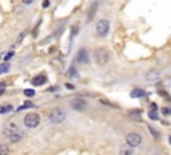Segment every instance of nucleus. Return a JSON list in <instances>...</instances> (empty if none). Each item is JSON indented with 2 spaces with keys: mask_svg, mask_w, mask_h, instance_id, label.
<instances>
[{
  "mask_svg": "<svg viewBox=\"0 0 171 155\" xmlns=\"http://www.w3.org/2000/svg\"><path fill=\"white\" fill-rule=\"evenodd\" d=\"M131 98H142L146 95V92H144L142 88H134V91H131Z\"/></svg>",
  "mask_w": 171,
  "mask_h": 155,
  "instance_id": "obj_11",
  "label": "nucleus"
},
{
  "mask_svg": "<svg viewBox=\"0 0 171 155\" xmlns=\"http://www.w3.org/2000/svg\"><path fill=\"white\" fill-rule=\"evenodd\" d=\"M44 83H46V76H43V75L35 76L34 79H32V84H34V86H43Z\"/></svg>",
  "mask_w": 171,
  "mask_h": 155,
  "instance_id": "obj_10",
  "label": "nucleus"
},
{
  "mask_svg": "<svg viewBox=\"0 0 171 155\" xmlns=\"http://www.w3.org/2000/svg\"><path fill=\"white\" fill-rule=\"evenodd\" d=\"M24 95H25V96L32 98V96L35 95V91H34V90H24Z\"/></svg>",
  "mask_w": 171,
  "mask_h": 155,
  "instance_id": "obj_20",
  "label": "nucleus"
},
{
  "mask_svg": "<svg viewBox=\"0 0 171 155\" xmlns=\"http://www.w3.org/2000/svg\"><path fill=\"white\" fill-rule=\"evenodd\" d=\"M169 142H170V145H171V135H170V138H169Z\"/></svg>",
  "mask_w": 171,
  "mask_h": 155,
  "instance_id": "obj_29",
  "label": "nucleus"
},
{
  "mask_svg": "<svg viewBox=\"0 0 171 155\" xmlns=\"http://www.w3.org/2000/svg\"><path fill=\"white\" fill-rule=\"evenodd\" d=\"M3 92H4V88H2V87H0V95H2Z\"/></svg>",
  "mask_w": 171,
  "mask_h": 155,
  "instance_id": "obj_28",
  "label": "nucleus"
},
{
  "mask_svg": "<svg viewBox=\"0 0 171 155\" xmlns=\"http://www.w3.org/2000/svg\"><path fill=\"white\" fill-rule=\"evenodd\" d=\"M96 9H98V3L95 2V3H92V6H91V8H90V11H88V16H87V20H92V19H94Z\"/></svg>",
  "mask_w": 171,
  "mask_h": 155,
  "instance_id": "obj_12",
  "label": "nucleus"
},
{
  "mask_svg": "<svg viewBox=\"0 0 171 155\" xmlns=\"http://www.w3.org/2000/svg\"><path fill=\"white\" fill-rule=\"evenodd\" d=\"M126 143L130 147H138L142 143V136L138 132H130L126 135Z\"/></svg>",
  "mask_w": 171,
  "mask_h": 155,
  "instance_id": "obj_6",
  "label": "nucleus"
},
{
  "mask_svg": "<svg viewBox=\"0 0 171 155\" xmlns=\"http://www.w3.org/2000/svg\"><path fill=\"white\" fill-rule=\"evenodd\" d=\"M148 130H150V131H151V134H152V135H154V136H155V138H159V134H158V132H156V131H155V130H154V128H152L151 126H148Z\"/></svg>",
  "mask_w": 171,
  "mask_h": 155,
  "instance_id": "obj_23",
  "label": "nucleus"
},
{
  "mask_svg": "<svg viewBox=\"0 0 171 155\" xmlns=\"http://www.w3.org/2000/svg\"><path fill=\"white\" fill-rule=\"evenodd\" d=\"M148 118L151 120H158V110H150L148 111Z\"/></svg>",
  "mask_w": 171,
  "mask_h": 155,
  "instance_id": "obj_14",
  "label": "nucleus"
},
{
  "mask_svg": "<svg viewBox=\"0 0 171 155\" xmlns=\"http://www.w3.org/2000/svg\"><path fill=\"white\" fill-rule=\"evenodd\" d=\"M9 71V64L8 63H4V64H0V75L2 74H6Z\"/></svg>",
  "mask_w": 171,
  "mask_h": 155,
  "instance_id": "obj_16",
  "label": "nucleus"
},
{
  "mask_svg": "<svg viewBox=\"0 0 171 155\" xmlns=\"http://www.w3.org/2000/svg\"><path fill=\"white\" fill-rule=\"evenodd\" d=\"M78 62L80 64H87L90 62V55L86 48H80L78 52Z\"/></svg>",
  "mask_w": 171,
  "mask_h": 155,
  "instance_id": "obj_9",
  "label": "nucleus"
},
{
  "mask_svg": "<svg viewBox=\"0 0 171 155\" xmlns=\"http://www.w3.org/2000/svg\"><path fill=\"white\" fill-rule=\"evenodd\" d=\"M108 31H110V21L103 19L100 20L99 23L96 24V28H95V32L96 35L99 36V38H104V36H107Z\"/></svg>",
  "mask_w": 171,
  "mask_h": 155,
  "instance_id": "obj_5",
  "label": "nucleus"
},
{
  "mask_svg": "<svg viewBox=\"0 0 171 155\" xmlns=\"http://www.w3.org/2000/svg\"><path fill=\"white\" fill-rule=\"evenodd\" d=\"M162 112H163V115L170 116V115H171V108H169V107H165V108L162 110Z\"/></svg>",
  "mask_w": 171,
  "mask_h": 155,
  "instance_id": "obj_21",
  "label": "nucleus"
},
{
  "mask_svg": "<svg viewBox=\"0 0 171 155\" xmlns=\"http://www.w3.org/2000/svg\"><path fill=\"white\" fill-rule=\"evenodd\" d=\"M144 79L150 83H155L161 79V72L155 71V70H150V71H147L146 74H144Z\"/></svg>",
  "mask_w": 171,
  "mask_h": 155,
  "instance_id": "obj_8",
  "label": "nucleus"
},
{
  "mask_svg": "<svg viewBox=\"0 0 171 155\" xmlns=\"http://www.w3.org/2000/svg\"><path fill=\"white\" fill-rule=\"evenodd\" d=\"M50 6H51V2H50V0H43V4H42L43 8H48Z\"/></svg>",
  "mask_w": 171,
  "mask_h": 155,
  "instance_id": "obj_22",
  "label": "nucleus"
},
{
  "mask_svg": "<svg viewBox=\"0 0 171 155\" xmlns=\"http://www.w3.org/2000/svg\"><path fill=\"white\" fill-rule=\"evenodd\" d=\"M12 56H13V52H8V54H7L6 56H4V60H9V59L12 58Z\"/></svg>",
  "mask_w": 171,
  "mask_h": 155,
  "instance_id": "obj_25",
  "label": "nucleus"
},
{
  "mask_svg": "<svg viewBox=\"0 0 171 155\" xmlns=\"http://www.w3.org/2000/svg\"><path fill=\"white\" fill-rule=\"evenodd\" d=\"M65 116H67V114L61 108H52L47 115L51 123H61V122H64Z\"/></svg>",
  "mask_w": 171,
  "mask_h": 155,
  "instance_id": "obj_2",
  "label": "nucleus"
},
{
  "mask_svg": "<svg viewBox=\"0 0 171 155\" xmlns=\"http://www.w3.org/2000/svg\"><path fill=\"white\" fill-rule=\"evenodd\" d=\"M21 2H23L24 6H31L32 3H34V0H21Z\"/></svg>",
  "mask_w": 171,
  "mask_h": 155,
  "instance_id": "obj_24",
  "label": "nucleus"
},
{
  "mask_svg": "<svg viewBox=\"0 0 171 155\" xmlns=\"http://www.w3.org/2000/svg\"><path fill=\"white\" fill-rule=\"evenodd\" d=\"M68 76L70 78H78V72H76V70L74 68V67H71L70 70H68Z\"/></svg>",
  "mask_w": 171,
  "mask_h": 155,
  "instance_id": "obj_18",
  "label": "nucleus"
},
{
  "mask_svg": "<svg viewBox=\"0 0 171 155\" xmlns=\"http://www.w3.org/2000/svg\"><path fill=\"white\" fill-rule=\"evenodd\" d=\"M76 32H78V27H74V28H72V36H75Z\"/></svg>",
  "mask_w": 171,
  "mask_h": 155,
  "instance_id": "obj_27",
  "label": "nucleus"
},
{
  "mask_svg": "<svg viewBox=\"0 0 171 155\" xmlns=\"http://www.w3.org/2000/svg\"><path fill=\"white\" fill-rule=\"evenodd\" d=\"M11 110H12V106H3L2 108H0V114H4V112H9Z\"/></svg>",
  "mask_w": 171,
  "mask_h": 155,
  "instance_id": "obj_19",
  "label": "nucleus"
},
{
  "mask_svg": "<svg viewBox=\"0 0 171 155\" xmlns=\"http://www.w3.org/2000/svg\"><path fill=\"white\" fill-rule=\"evenodd\" d=\"M94 59H95L96 64L104 66L108 63V60H110V54H108L107 50H104V48H96L94 51Z\"/></svg>",
  "mask_w": 171,
  "mask_h": 155,
  "instance_id": "obj_3",
  "label": "nucleus"
},
{
  "mask_svg": "<svg viewBox=\"0 0 171 155\" xmlns=\"http://www.w3.org/2000/svg\"><path fill=\"white\" fill-rule=\"evenodd\" d=\"M134 154V147H122L121 151H119V155H132Z\"/></svg>",
  "mask_w": 171,
  "mask_h": 155,
  "instance_id": "obj_13",
  "label": "nucleus"
},
{
  "mask_svg": "<svg viewBox=\"0 0 171 155\" xmlns=\"http://www.w3.org/2000/svg\"><path fill=\"white\" fill-rule=\"evenodd\" d=\"M128 115H130V118H132V119H136V122L140 120V114H139V111H136V110L135 111H131Z\"/></svg>",
  "mask_w": 171,
  "mask_h": 155,
  "instance_id": "obj_15",
  "label": "nucleus"
},
{
  "mask_svg": "<svg viewBox=\"0 0 171 155\" xmlns=\"http://www.w3.org/2000/svg\"><path fill=\"white\" fill-rule=\"evenodd\" d=\"M65 87H67L68 88V90H74V84H70V83H67V84H65Z\"/></svg>",
  "mask_w": 171,
  "mask_h": 155,
  "instance_id": "obj_26",
  "label": "nucleus"
},
{
  "mask_svg": "<svg viewBox=\"0 0 171 155\" xmlns=\"http://www.w3.org/2000/svg\"><path fill=\"white\" fill-rule=\"evenodd\" d=\"M24 124L28 128H35L40 124V116L36 112H28L27 115L24 116Z\"/></svg>",
  "mask_w": 171,
  "mask_h": 155,
  "instance_id": "obj_4",
  "label": "nucleus"
},
{
  "mask_svg": "<svg viewBox=\"0 0 171 155\" xmlns=\"http://www.w3.org/2000/svg\"><path fill=\"white\" fill-rule=\"evenodd\" d=\"M70 107L74 111H84L87 107V103L82 98H72L70 100Z\"/></svg>",
  "mask_w": 171,
  "mask_h": 155,
  "instance_id": "obj_7",
  "label": "nucleus"
},
{
  "mask_svg": "<svg viewBox=\"0 0 171 155\" xmlns=\"http://www.w3.org/2000/svg\"><path fill=\"white\" fill-rule=\"evenodd\" d=\"M4 135H6L7 138H8L12 143L19 142L20 139H21V136H23L21 131L19 130V127H17V124H16V123H12V122H8V123L6 124Z\"/></svg>",
  "mask_w": 171,
  "mask_h": 155,
  "instance_id": "obj_1",
  "label": "nucleus"
},
{
  "mask_svg": "<svg viewBox=\"0 0 171 155\" xmlns=\"http://www.w3.org/2000/svg\"><path fill=\"white\" fill-rule=\"evenodd\" d=\"M8 146L7 145H0V155H8Z\"/></svg>",
  "mask_w": 171,
  "mask_h": 155,
  "instance_id": "obj_17",
  "label": "nucleus"
}]
</instances>
